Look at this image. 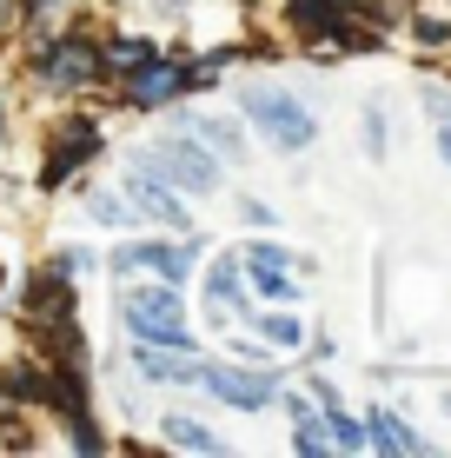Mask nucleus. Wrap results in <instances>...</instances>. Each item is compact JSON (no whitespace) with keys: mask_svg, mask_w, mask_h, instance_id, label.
Here are the masks:
<instances>
[{"mask_svg":"<svg viewBox=\"0 0 451 458\" xmlns=\"http://www.w3.org/2000/svg\"><path fill=\"white\" fill-rule=\"evenodd\" d=\"M120 319H127L133 345H193V326H186V306L173 286H139V293H120Z\"/></svg>","mask_w":451,"mask_h":458,"instance_id":"nucleus-1","label":"nucleus"},{"mask_svg":"<svg viewBox=\"0 0 451 458\" xmlns=\"http://www.w3.org/2000/svg\"><path fill=\"white\" fill-rule=\"evenodd\" d=\"M133 173H153V180L186 186V193H213V186H220V160H213L193 133H173V140H160V147H133Z\"/></svg>","mask_w":451,"mask_h":458,"instance_id":"nucleus-2","label":"nucleus"},{"mask_svg":"<svg viewBox=\"0 0 451 458\" xmlns=\"http://www.w3.org/2000/svg\"><path fill=\"white\" fill-rule=\"evenodd\" d=\"M239 114L253 120L279 153H299V147H313V140H319V120L305 114L292 93H279V87H246L239 93Z\"/></svg>","mask_w":451,"mask_h":458,"instance_id":"nucleus-3","label":"nucleus"},{"mask_svg":"<svg viewBox=\"0 0 451 458\" xmlns=\"http://www.w3.org/2000/svg\"><path fill=\"white\" fill-rule=\"evenodd\" d=\"M34 81L54 87V93H73L87 81H100V47H93L87 34H67V40H46L34 54Z\"/></svg>","mask_w":451,"mask_h":458,"instance_id":"nucleus-4","label":"nucleus"},{"mask_svg":"<svg viewBox=\"0 0 451 458\" xmlns=\"http://www.w3.org/2000/svg\"><path fill=\"white\" fill-rule=\"evenodd\" d=\"M199 386H206L213 399L239 405V412H259V405H272V399H279V378H272V372H232V366H206V372H199Z\"/></svg>","mask_w":451,"mask_h":458,"instance_id":"nucleus-5","label":"nucleus"},{"mask_svg":"<svg viewBox=\"0 0 451 458\" xmlns=\"http://www.w3.org/2000/svg\"><path fill=\"white\" fill-rule=\"evenodd\" d=\"M93 153H100V126H93V120H67V126H60V140H54V153H46L40 186H67Z\"/></svg>","mask_w":451,"mask_h":458,"instance_id":"nucleus-6","label":"nucleus"},{"mask_svg":"<svg viewBox=\"0 0 451 458\" xmlns=\"http://www.w3.org/2000/svg\"><path fill=\"white\" fill-rule=\"evenodd\" d=\"M139 266H153V273H166V286H180V279H193V246H120L113 252V273H139Z\"/></svg>","mask_w":451,"mask_h":458,"instance_id":"nucleus-7","label":"nucleus"},{"mask_svg":"<svg viewBox=\"0 0 451 458\" xmlns=\"http://www.w3.org/2000/svg\"><path fill=\"white\" fill-rule=\"evenodd\" d=\"M133 372L146 386H199V359H186L180 345H133Z\"/></svg>","mask_w":451,"mask_h":458,"instance_id":"nucleus-8","label":"nucleus"},{"mask_svg":"<svg viewBox=\"0 0 451 458\" xmlns=\"http://www.w3.org/2000/svg\"><path fill=\"white\" fill-rule=\"evenodd\" d=\"M180 87H186V67H173V60H160V54H153V60H146L139 73H127V100L139 106V114L166 106V100H173Z\"/></svg>","mask_w":451,"mask_h":458,"instance_id":"nucleus-9","label":"nucleus"},{"mask_svg":"<svg viewBox=\"0 0 451 458\" xmlns=\"http://www.w3.org/2000/svg\"><path fill=\"white\" fill-rule=\"evenodd\" d=\"M127 199H133V213L160 219V226H173V233L193 226V219H186V207L166 193V180H153V173H127Z\"/></svg>","mask_w":451,"mask_h":458,"instance_id":"nucleus-10","label":"nucleus"},{"mask_svg":"<svg viewBox=\"0 0 451 458\" xmlns=\"http://www.w3.org/2000/svg\"><path fill=\"white\" fill-rule=\"evenodd\" d=\"M27 319H34V326H60V319H73V293H67V273H60V266L34 273V286H27Z\"/></svg>","mask_w":451,"mask_h":458,"instance_id":"nucleus-11","label":"nucleus"},{"mask_svg":"<svg viewBox=\"0 0 451 458\" xmlns=\"http://www.w3.org/2000/svg\"><path fill=\"white\" fill-rule=\"evenodd\" d=\"M206 299H213V312H239V299H246V273H239V252H226L220 266L206 273Z\"/></svg>","mask_w":451,"mask_h":458,"instance_id":"nucleus-12","label":"nucleus"},{"mask_svg":"<svg viewBox=\"0 0 451 458\" xmlns=\"http://www.w3.org/2000/svg\"><path fill=\"white\" fill-rule=\"evenodd\" d=\"M146 60H153V40H133V34H120V40L100 47V73H139Z\"/></svg>","mask_w":451,"mask_h":458,"instance_id":"nucleus-13","label":"nucleus"},{"mask_svg":"<svg viewBox=\"0 0 451 458\" xmlns=\"http://www.w3.org/2000/svg\"><path fill=\"white\" fill-rule=\"evenodd\" d=\"M365 445H379V452H425V438H418L412 425H398L392 412H372V432H365Z\"/></svg>","mask_w":451,"mask_h":458,"instance_id":"nucleus-14","label":"nucleus"},{"mask_svg":"<svg viewBox=\"0 0 451 458\" xmlns=\"http://www.w3.org/2000/svg\"><path fill=\"white\" fill-rule=\"evenodd\" d=\"M160 432H166V445H173V452H220V438H213L199 419H180V412H173Z\"/></svg>","mask_w":451,"mask_h":458,"instance_id":"nucleus-15","label":"nucleus"},{"mask_svg":"<svg viewBox=\"0 0 451 458\" xmlns=\"http://www.w3.org/2000/svg\"><path fill=\"white\" fill-rule=\"evenodd\" d=\"M180 133L206 140V147H220V153H239V126H226V120H206V114H180Z\"/></svg>","mask_w":451,"mask_h":458,"instance_id":"nucleus-16","label":"nucleus"},{"mask_svg":"<svg viewBox=\"0 0 451 458\" xmlns=\"http://www.w3.org/2000/svg\"><path fill=\"white\" fill-rule=\"evenodd\" d=\"M325 438H332V452H365V425L352 412H332L325 419Z\"/></svg>","mask_w":451,"mask_h":458,"instance_id":"nucleus-17","label":"nucleus"},{"mask_svg":"<svg viewBox=\"0 0 451 458\" xmlns=\"http://www.w3.org/2000/svg\"><path fill=\"white\" fill-rule=\"evenodd\" d=\"M292 27L299 34H325L332 27V0H292Z\"/></svg>","mask_w":451,"mask_h":458,"instance_id":"nucleus-18","label":"nucleus"},{"mask_svg":"<svg viewBox=\"0 0 451 458\" xmlns=\"http://www.w3.org/2000/svg\"><path fill=\"white\" fill-rule=\"evenodd\" d=\"M87 213H93V219H100V226H133V213H127V207H120V199H113V193H100V186H87Z\"/></svg>","mask_w":451,"mask_h":458,"instance_id":"nucleus-19","label":"nucleus"},{"mask_svg":"<svg viewBox=\"0 0 451 458\" xmlns=\"http://www.w3.org/2000/svg\"><path fill=\"white\" fill-rule=\"evenodd\" d=\"M259 326H266V339H272V345H299V339H305V326L292 319V312H272V319H259Z\"/></svg>","mask_w":451,"mask_h":458,"instance_id":"nucleus-20","label":"nucleus"},{"mask_svg":"<svg viewBox=\"0 0 451 458\" xmlns=\"http://www.w3.org/2000/svg\"><path fill=\"white\" fill-rule=\"evenodd\" d=\"M239 219H246V226H279V219H272V207H266V199H246V207H239Z\"/></svg>","mask_w":451,"mask_h":458,"instance_id":"nucleus-21","label":"nucleus"},{"mask_svg":"<svg viewBox=\"0 0 451 458\" xmlns=\"http://www.w3.org/2000/svg\"><path fill=\"white\" fill-rule=\"evenodd\" d=\"M365 147H372V153H385V114H379V106L365 114Z\"/></svg>","mask_w":451,"mask_h":458,"instance_id":"nucleus-22","label":"nucleus"},{"mask_svg":"<svg viewBox=\"0 0 451 458\" xmlns=\"http://www.w3.org/2000/svg\"><path fill=\"white\" fill-rule=\"evenodd\" d=\"M13 27H21V0H0V47L13 40Z\"/></svg>","mask_w":451,"mask_h":458,"instance_id":"nucleus-23","label":"nucleus"},{"mask_svg":"<svg viewBox=\"0 0 451 458\" xmlns=\"http://www.w3.org/2000/svg\"><path fill=\"white\" fill-rule=\"evenodd\" d=\"M425 106H431L438 120H451V93H445V87H431V93H425Z\"/></svg>","mask_w":451,"mask_h":458,"instance_id":"nucleus-24","label":"nucleus"},{"mask_svg":"<svg viewBox=\"0 0 451 458\" xmlns=\"http://www.w3.org/2000/svg\"><path fill=\"white\" fill-rule=\"evenodd\" d=\"M438 153H445V160H451V120L438 126Z\"/></svg>","mask_w":451,"mask_h":458,"instance_id":"nucleus-25","label":"nucleus"}]
</instances>
